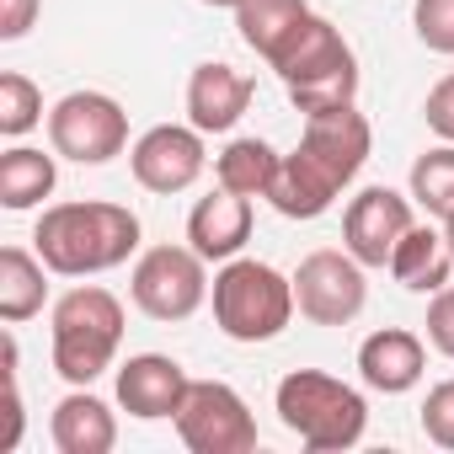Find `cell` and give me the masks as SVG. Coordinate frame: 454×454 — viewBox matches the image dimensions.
I'll list each match as a JSON object with an SVG mask.
<instances>
[{
	"label": "cell",
	"instance_id": "obj_19",
	"mask_svg": "<svg viewBox=\"0 0 454 454\" xmlns=\"http://www.w3.org/2000/svg\"><path fill=\"white\" fill-rule=\"evenodd\" d=\"M342 187H332L300 150H289L273 171V187H268V203L284 214V219H321L332 203H337Z\"/></svg>",
	"mask_w": 454,
	"mask_h": 454
},
{
	"label": "cell",
	"instance_id": "obj_31",
	"mask_svg": "<svg viewBox=\"0 0 454 454\" xmlns=\"http://www.w3.org/2000/svg\"><path fill=\"white\" fill-rule=\"evenodd\" d=\"M443 236H449V252H454V214L443 219Z\"/></svg>",
	"mask_w": 454,
	"mask_h": 454
},
{
	"label": "cell",
	"instance_id": "obj_23",
	"mask_svg": "<svg viewBox=\"0 0 454 454\" xmlns=\"http://www.w3.org/2000/svg\"><path fill=\"white\" fill-rule=\"evenodd\" d=\"M278 160L284 155L268 139H231V145L214 155V176H219V187H231L241 198H268Z\"/></svg>",
	"mask_w": 454,
	"mask_h": 454
},
{
	"label": "cell",
	"instance_id": "obj_3",
	"mask_svg": "<svg viewBox=\"0 0 454 454\" xmlns=\"http://www.w3.org/2000/svg\"><path fill=\"white\" fill-rule=\"evenodd\" d=\"M294 310V278H284L273 262L231 257L214 273V326L231 342H273Z\"/></svg>",
	"mask_w": 454,
	"mask_h": 454
},
{
	"label": "cell",
	"instance_id": "obj_32",
	"mask_svg": "<svg viewBox=\"0 0 454 454\" xmlns=\"http://www.w3.org/2000/svg\"><path fill=\"white\" fill-rule=\"evenodd\" d=\"M203 6H231V12H236V6H241V0H203Z\"/></svg>",
	"mask_w": 454,
	"mask_h": 454
},
{
	"label": "cell",
	"instance_id": "obj_17",
	"mask_svg": "<svg viewBox=\"0 0 454 454\" xmlns=\"http://www.w3.org/2000/svg\"><path fill=\"white\" fill-rule=\"evenodd\" d=\"M49 438H54L59 454H107V449L118 443V417H113V406H107L102 395H91L86 385H75V390L54 406Z\"/></svg>",
	"mask_w": 454,
	"mask_h": 454
},
{
	"label": "cell",
	"instance_id": "obj_26",
	"mask_svg": "<svg viewBox=\"0 0 454 454\" xmlns=\"http://www.w3.org/2000/svg\"><path fill=\"white\" fill-rule=\"evenodd\" d=\"M411 27H417L422 49L454 54V0H417V6H411Z\"/></svg>",
	"mask_w": 454,
	"mask_h": 454
},
{
	"label": "cell",
	"instance_id": "obj_6",
	"mask_svg": "<svg viewBox=\"0 0 454 454\" xmlns=\"http://www.w3.org/2000/svg\"><path fill=\"white\" fill-rule=\"evenodd\" d=\"M171 422L192 454H252L257 449V417L241 401V390L224 380H192Z\"/></svg>",
	"mask_w": 454,
	"mask_h": 454
},
{
	"label": "cell",
	"instance_id": "obj_22",
	"mask_svg": "<svg viewBox=\"0 0 454 454\" xmlns=\"http://www.w3.org/2000/svg\"><path fill=\"white\" fill-rule=\"evenodd\" d=\"M305 17H310L305 0H241V6H236L241 43H247L257 59H273Z\"/></svg>",
	"mask_w": 454,
	"mask_h": 454
},
{
	"label": "cell",
	"instance_id": "obj_4",
	"mask_svg": "<svg viewBox=\"0 0 454 454\" xmlns=\"http://www.w3.org/2000/svg\"><path fill=\"white\" fill-rule=\"evenodd\" d=\"M123 342V305L102 284H81L54 300V369L70 385H91L113 369Z\"/></svg>",
	"mask_w": 454,
	"mask_h": 454
},
{
	"label": "cell",
	"instance_id": "obj_21",
	"mask_svg": "<svg viewBox=\"0 0 454 454\" xmlns=\"http://www.w3.org/2000/svg\"><path fill=\"white\" fill-rule=\"evenodd\" d=\"M49 262L22 252V247H6L0 252V321H33L49 300Z\"/></svg>",
	"mask_w": 454,
	"mask_h": 454
},
{
	"label": "cell",
	"instance_id": "obj_29",
	"mask_svg": "<svg viewBox=\"0 0 454 454\" xmlns=\"http://www.w3.org/2000/svg\"><path fill=\"white\" fill-rule=\"evenodd\" d=\"M427 342L443 353V358H454V289L443 284L438 294H433V305H427Z\"/></svg>",
	"mask_w": 454,
	"mask_h": 454
},
{
	"label": "cell",
	"instance_id": "obj_13",
	"mask_svg": "<svg viewBox=\"0 0 454 454\" xmlns=\"http://www.w3.org/2000/svg\"><path fill=\"white\" fill-rule=\"evenodd\" d=\"M187 369L166 353H134L123 369H118V406L139 422H160V417H176L182 411V395H187Z\"/></svg>",
	"mask_w": 454,
	"mask_h": 454
},
{
	"label": "cell",
	"instance_id": "obj_11",
	"mask_svg": "<svg viewBox=\"0 0 454 454\" xmlns=\"http://www.w3.org/2000/svg\"><path fill=\"white\" fill-rule=\"evenodd\" d=\"M411 198L395 187H364L348 214H342V247L364 262V268H390V252L401 247V236L411 231Z\"/></svg>",
	"mask_w": 454,
	"mask_h": 454
},
{
	"label": "cell",
	"instance_id": "obj_24",
	"mask_svg": "<svg viewBox=\"0 0 454 454\" xmlns=\"http://www.w3.org/2000/svg\"><path fill=\"white\" fill-rule=\"evenodd\" d=\"M411 203L427 208L433 219L454 214V145H433L427 155L411 160Z\"/></svg>",
	"mask_w": 454,
	"mask_h": 454
},
{
	"label": "cell",
	"instance_id": "obj_12",
	"mask_svg": "<svg viewBox=\"0 0 454 454\" xmlns=\"http://www.w3.org/2000/svg\"><path fill=\"white\" fill-rule=\"evenodd\" d=\"M252 75L236 70V65H224V59H208L187 75V123L198 134H231L247 107H252Z\"/></svg>",
	"mask_w": 454,
	"mask_h": 454
},
{
	"label": "cell",
	"instance_id": "obj_28",
	"mask_svg": "<svg viewBox=\"0 0 454 454\" xmlns=\"http://www.w3.org/2000/svg\"><path fill=\"white\" fill-rule=\"evenodd\" d=\"M422 118H427V129L443 139V145H454V70L427 91V102H422Z\"/></svg>",
	"mask_w": 454,
	"mask_h": 454
},
{
	"label": "cell",
	"instance_id": "obj_5",
	"mask_svg": "<svg viewBox=\"0 0 454 454\" xmlns=\"http://www.w3.org/2000/svg\"><path fill=\"white\" fill-rule=\"evenodd\" d=\"M49 145L75 166H107L129 150V113L107 91H70L49 107Z\"/></svg>",
	"mask_w": 454,
	"mask_h": 454
},
{
	"label": "cell",
	"instance_id": "obj_18",
	"mask_svg": "<svg viewBox=\"0 0 454 454\" xmlns=\"http://www.w3.org/2000/svg\"><path fill=\"white\" fill-rule=\"evenodd\" d=\"M390 273L401 289L411 294H438L454 273V252H449V236H438L433 224H411L401 236V247L390 252Z\"/></svg>",
	"mask_w": 454,
	"mask_h": 454
},
{
	"label": "cell",
	"instance_id": "obj_14",
	"mask_svg": "<svg viewBox=\"0 0 454 454\" xmlns=\"http://www.w3.org/2000/svg\"><path fill=\"white\" fill-rule=\"evenodd\" d=\"M247 241H252V198L219 187V192H208V198L192 203V214H187V247L203 262H231V257L247 252Z\"/></svg>",
	"mask_w": 454,
	"mask_h": 454
},
{
	"label": "cell",
	"instance_id": "obj_8",
	"mask_svg": "<svg viewBox=\"0 0 454 454\" xmlns=\"http://www.w3.org/2000/svg\"><path fill=\"white\" fill-rule=\"evenodd\" d=\"M294 305L316 326H348V321H358V310L369 305L364 262L348 247L342 252H310L300 262V273H294Z\"/></svg>",
	"mask_w": 454,
	"mask_h": 454
},
{
	"label": "cell",
	"instance_id": "obj_25",
	"mask_svg": "<svg viewBox=\"0 0 454 454\" xmlns=\"http://www.w3.org/2000/svg\"><path fill=\"white\" fill-rule=\"evenodd\" d=\"M38 123H43V91H38L27 75L6 70V75H0V134H6V139H22V134L38 129Z\"/></svg>",
	"mask_w": 454,
	"mask_h": 454
},
{
	"label": "cell",
	"instance_id": "obj_27",
	"mask_svg": "<svg viewBox=\"0 0 454 454\" xmlns=\"http://www.w3.org/2000/svg\"><path fill=\"white\" fill-rule=\"evenodd\" d=\"M422 433L438 449H454V380H443V385L427 390V401H422Z\"/></svg>",
	"mask_w": 454,
	"mask_h": 454
},
{
	"label": "cell",
	"instance_id": "obj_15",
	"mask_svg": "<svg viewBox=\"0 0 454 454\" xmlns=\"http://www.w3.org/2000/svg\"><path fill=\"white\" fill-rule=\"evenodd\" d=\"M268 65L278 70L284 91H289V86H305V81H321V75H337V70H358L348 38H342L326 17H316V12L289 33V43H284Z\"/></svg>",
	"mask_w": 454,
	"mask_h": 454
},
{
	"label": "cell",
	"instance_id": "obj_30",
	"mask_svg": "<svg viewBox=\"0 0 454 454\" xmlns=\"http://www.w3.org/2000/svg\"><path fill=\"white\" fill-rule=\"evenodd\" d=\"M38 6H43V0H0V38H6V43L27 38L33 22H38Z\"/></svg>",
	"mask_w": 454,
	"mask_h": 454
},
{
	"label": "cell",
	"instance_id": "obj_2",
	"mask_svg": "<svg viewBox=\"0 0 454 454\" xmlns=\"http://www.w3.org/2000/svg\"><path fill=\"white\" fill-rule=\"evenodd\" d=\"M273 406H278V422H284L310 454H342V449H353V443L364 438V427H369V401H364L353 385H342V380H332V374H321V369H294V374H284Z\"/></svg>",
	"mask_w": 454,
	"mask_h": 454
},
{
	"label": "cell",
	"instance_id": "obj_20",
	"mask_svg": "<svg viewBox=\"0 0 454 454\" xmlns=\"http://www.w3.org/2000/svg\"><path fill=\"white\" fill-rule=\"evenodd\" d=\"M54 182H59L54 155H43L33 145H12L6 155H0V208H12V214L38 208L54 192Z\"/></svg>",
	"mask_w": 454,
	"mask_h": 454
},
{
	"label": "cell",
	"instance_id": "obj_9",
	"mask_svg": "<svg viewBox=\"0 0 454 454\" xmlns=\"http://www.w3.org/2000/svg\"><path fill=\"white\" fill-rule=\"evenodd\" d=\"M208 166V150H203V134L192 123H155L134 139L129 150V171L145 192H187Z\"/></svg>",
	"mask_w": 454,
	"mask_h": 454
},
{
	"label": "cell",
	"instance_id": "obj_1",
	"mask_svg": "<svg viewBox=\"0 0 454 454\" xmlns=\"http://www.w3.org/2000/svg\"><path fill=\"white\" fill-rule=\"evenodd\" d=\"M38 257L59 278H91L107 268H123L139 247V214L123 203L81 198V203H54L43 208L38 231H33Z\"/></svg>",
	"mask_w": 454,
	"mask_h": 454
},
{
	"label": "cell",
	"instance_id": "obj_7",
	"mask_svg": "<svg viewBox=\"0 0 454 454\" xmlns=\"http://www.w3.org/2000/svg\"><path fill=\"white\" fill-rule=\"evenodd\" d=\"M129 294L150 321H187L214 289L192 247H150L129 273Z\"/></svg>",
	"mask_w": 454,
	"mask_h": 454
},
{
	"label": "cell",
	"instance_id": "obj_16",
	"mask_svg": "<svg viewBox=\"0 0 454 454\" xmlns=\"http://www.w3.org/2000/svg\"><path fill=\"white\" fill-rule=\"evenodd\" d=\"M358 374L380 395H406L427 374V348L406 326H380V332H369L358 342Z\"/></svg>",
	"mask_w": 454,
	"mask_h": 454
},
{
	"label": "cell",
	"instance_id": "obj_10",
	"mask_svg": "<svg viewBox=\"0 0 454 454\" xmlns=\"http://www.w3.org/2000/svg\"><path fill=\"white\" fill-rule=\"evenodd\" d=\"M374 150V129L369 118L348 102V107H326V113H310L305 118V134H300V155L332 182V187H348L364 160Z\"/></svg>",
	"mask_w": 454,
	"mask_h": 454
}]
</instances>
